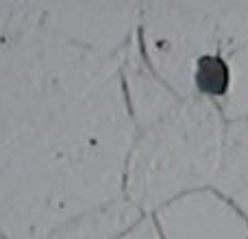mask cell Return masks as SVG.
Wrapping results in <instances>:
<instances>
[{"label":"cell","instance_id":"cell-1","mask_svg":"<svg viewBox=\"0 0 248 239\" xmlns=\"http://www.w3.org/2000/svg\"><path fill=\"white\" fill-rule=\"evenodd\" d=\"M137 137L120 57L42 26L0 46V235L46 239L124 198Z\"/></svg>","mask_w":248,"mask_h":239},{"label":"cell","instance_id":"cell-2","mask_svg":"<svg viewBox=\"0 0 248 239\" xmlns=\"http://www.w3.org/2000/svg\"><path fill=\"white\" fill-rule=\"evenodd\" d=\"M227 126L216 103L181 100L166 118L137 133L126 161L124 198L153 215L185 194L214 187Z\"/></svg>","mask_w":248,"mask_h":239},{"label":"cell","instance_id":"cell-3","mask_svg":"<svg viewBox=\"0 0 248 239\" xmlns=\"http://www.w3.org/2000/svg\"><path fill=\"white\" fill-rule=\"evenodd\" d=\"M137 39L148 65L181 100L196 98L198 63L209 55L224 57L211 2H144Z\"/></svg>","mask_w":248,"mask_h":239},{"label":"cell","instance_id":"cell-4","mask_svg":"<svg viewBox=\"0 0 248 239\" xmlns=\"http://www.w3.org/2000/svg\"><path fill=\"white\" fill-rule=\"evenodd\" d=\"M144 2H44L42 29L78 48L120 57L141 24Z\"/></svg>","mask_w":248,"mask_h":239},{"label":"cell","instance_id":"cell-5","mask_svg":"<svg viewBox=\"0 0 248 239\" xmlns=\"http://www.w3.org/2000/svg\"><path fill=\"white\" fill-rule=\"evenodd\" d=\"M153 220L161 239H248L246 215L214 187L168 202Z\"/></svg>","mask_w":248,"mask_h":239},{"label":"cell","instance_id":"cell-6","mask_svg":"<svg viewBox=\"0 0 248 239\" xmlns=\"http://www.w3.org/2000/svg\"><path fill=\"white\" fill-rule=\"evenodd\" d=\"M120 63H122L124 96H126L128 111H131L137 133L153 126L161 118H166L181 103L179 96L148 65L137 37L120 55Z\"/></svg>","mask_w":248,"mask_h":239},{"label":"cell","instance_id":"cell-7","mask_svg":"<svg viewBox=\"0 0 248 239\" xmlns=\"http://www.w3.org/2000/svg\"><path fill=\"white\" fill-rule=\"evenodd\" d=\"M214 189L231 200L248 220V120L229 122L222 165Z\"/></svg>","mask_w":248,"mask_h":239},{"label":"cell","instance_id":"cell-8","mask_svg":"<svg viewBox=\"0 0 248 239\" xmlns=\"http://www.w3.org/2000/svg\"><path fill=\"white\" fill-rule=\"evenodd\" d=\"M141 218L144 213L135 205H131L126 198H120L68 222L46 239H118Z\"/></svg>","mask_w":248,"mask_h":239},{"label":"cell","instance_id":"cell-9","mask_svg":"<svg viewBox=\"0 0 248 239\" xmlns=\"http://www.w3.org/2000/svg\"><path fill=\"white\" fill-rule=\"evenodd\" d=\"M229 91L218 105L227 122L248 120V42L227 57Z\"/></svg>","mask_w":248,"mask_h":239},{"label":"cell","instance_id":"cell-10","mask_svg":"<svg viewBox=\"0 0 248 239\" xmlns=\"http://www.w3.org/2000/svg\"><path fill=\"white\" fill-rule=\"evenodd\" d=\"M44 2H0V46L17 33L42 26Z\"/></svg>","mask_w":248,"mask_h":239},{"label":"cell","instance_id":"cell-11","mask_svg":"<svg viewBox=\"0 0 248 239\" xmlns=\"http://www.w3.org/2000/svg\"><path fill=\"white\" fill-rule=\"evenodd\" d=\"M118 239H161V235H159V231H157V224H155L153 215H144L135 226L128 228V231Z\"/></svg>","mask_w":248,"mask_h":239},{"label":"cell","instance_id":"cell-12","mask_svg":"<svg viewBox=\"0 0 248 239\" xmlns=\"http://www.w3.org/2000/svg\"><path fill=\"white\" fill-rule=\"evenodd\" d=\"M0 239H7V237H4V235H0Z\"/></svg>","mask_w":248,"mask_h":239}]
</instances>
